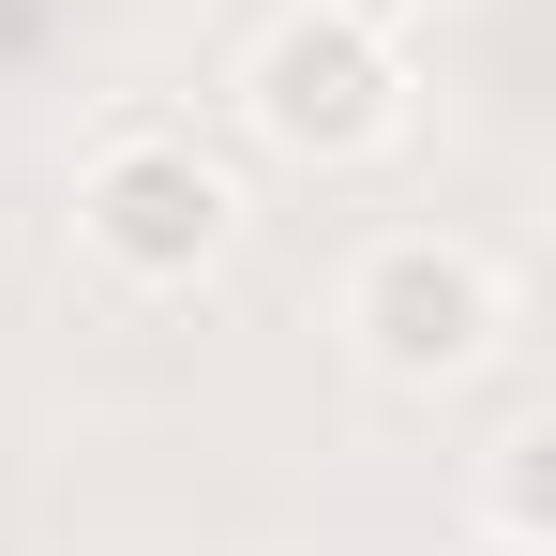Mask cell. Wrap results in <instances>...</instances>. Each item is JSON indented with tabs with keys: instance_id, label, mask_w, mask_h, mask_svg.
I'll use <instances>...</instances> for the list:
<instances>
[{
	"instance_id": "1",
	"label": "cell",
	"mask_w": 556,
	"mask_h": 556,
	"mask_svg": "<svg viewBox=\"0 0 556 556\" xmlns=\"http://www.w3.org/2000/svg\"><path fill=\"white\" fill-rule=\"evenodd\" d=\"M241 105H256V136H271L286 166H362V151H391V121H406V61H391V30L301 0L271 46H256Z\"/></svg>"
},
{
	"instance_id": "2",
	"label": "cell",
	"mask_w": 556,
	"mask_h": 556,
	"mask_svg": "<svg viewBox=\"0 0 556 556\" xmlns=\"http://www.w3.org/2000/svg\"><path fill=\"white\" fill-rule=\"evenodd\" d=\"M226 226H241V195H226V166L195 136H105L91 181H76V241L121 286H195L226 256Z\"/></svg>"
},
{
	"instance_id": "3",
	"label": "cell",
	"mask_w": 556,
	"mask_h": 556,
	"mask_svg": "<svg viewBox=\"0 0 556 556\" xmlns=\"http://www.w3.org/2000/svg\"><path fill=\"white\" fill-rule=\"evenodd\" d=\"M346 331H362V362H376V376L437 391V376H466L496 331H511V286L481 271L466 241H376L362 286H346Z\"/></svg>"
},
{
	"instance_id": "4",
	"label": "cell",
	"mask_w": 556,
	"mask_h": 556,
	"mask_svg": "<svg viewBox=\"0 0 556 556\" xmlns=\"http://www.w3.org/2000/svg\"><path fill=\"white\" fill-rule=\"evenodd\" d=\"M496 527H511V556H542V527H556V452H542V421L496 452Z\"/></svg>"
},
{
	"instance_id": "5",
	"label": "cell",
	"mask_w": 556,
	"mask_h": 556,
	"mask_svg": "<svg viewBox=\"0 0 556 556\" xmlns=\"http://www.w3.org/2000/svg\"><path fill=\"white\" fill-rule=\"evenodd\" d=\"M331 15H362V30H406V15H421V0H331Z\"/></svg>"
}]
</instances>
